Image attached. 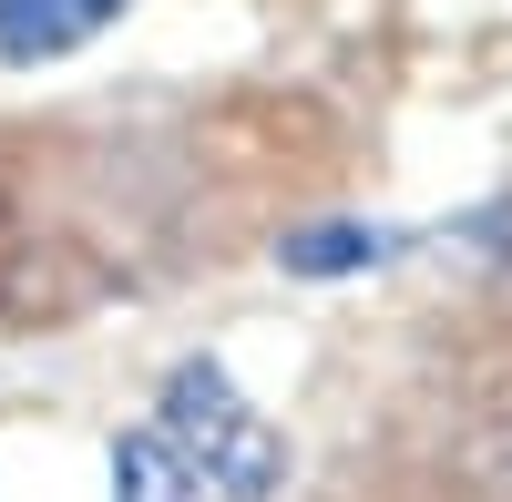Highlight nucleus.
Wrapping results in <instances>:
<instances>
[{
  "mask_svg": "<svg viewBox=\"0 0 512 502\" xmlns=\"http://www.w3.org/2000/svg\"><path fill=\"white\" fill-rule=\"evenodd\" d=\"M134 0H0V62H62L82 41H103Z\"/></svg>",
  "mask_w": 512,
  "mask_h": 502,
  "instance_id": "f03ea898",
  "label": "nucleus"
},
{
  "mask_svg": "<svg viewBox=\"0 0 512 502\" xmlns=\"http://www.w3.org/2000/svg\"><path fill=\"white\" fill-rule=\"evenodd\" d=\"M113 502H216V492H205L195 462L144 421V431H123V441H113Z\"/></svg>",
  "mask_w": 512,
  "mask_h": 502,
  "instance_id": "7ed1b4c3",
  "label": "nucleus"
},
{
  "mask_svg": "<svg viewBox=\"0 0 512 502\" xmlns=\"http://www.w3.org/2000/svg\"><path fill=\"white\" fill-rule=\"evenodd\" d=\"M154 431L195 462V482L216 492V502H267V492H287V431L226 380L216 359H185L175 380H164Z\"/></svg>",
  "mask_w": 512,
  "mask_h": 502,
  "instance_id": "f257e3e1",
  "label": "nucleus"
},
{
  "mask_svg": "<svg viewBox=\"0 0 512 502\" xmlns=\"http://www.w3.org/2000/svg\"><path fill=\"white\" fill-rule=\"evenodd\" d=\"M400 246H410L400 226H297L277 246V267L287 277H359V267H390Z\"/></svg>",
  "mask_w": 512,
  "mask_h": 502,
  "instance_id": "20e7f679",
  "label": "nucleus"
},
{
  "mask_svg": "<svg viewBox=\"0 0 512 502\" xmlns=\"http://www.w3.org/2000/svg\"><path fill=\"white\" fill-rule=\"evenodd\" d=\"M11 257H21V226H11V205H0V287H11Z\"/></svg>",
  "mask_w": 512,
  "mask_h": 502,
  "instance_id": "39448f33",
  "label": "nucleus"
}]
</instances>
